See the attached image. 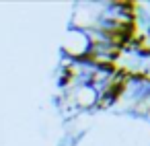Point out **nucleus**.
I'll use <instances>...</instances> for the list:
<instances>
[{
  "mask_svg": "<svg viewBox=\"0 0 150 146\" xmlns=\"http://www.w3.org/2000/svg\"><path fill=\"white\" fill-rule=\"evenodd\" d=\"M88 50H91V41H88L86 31L68 29L62 41V56L72 58V60H84L88 56Z\"/></svg>",
  "mask_w": 150,
  "mask_h": 146,
  "instance_id": "obj_1",
  "label": "nucleus"
},
{
  "mask_svg": "<svg viewBox=\"0 0 150 146\" xmlns=\"http://www.w3.org/2000/svg\"><path fill=\"white\" fill-rule=\"evenodd\" d=\"M60 95L70 97L78 111H93V109H97V103H99V93H97L91 84H84V86H78V89H74V91L60 93Z\"/></svg>",
  "mask_w": 150,
  "mask_h": 146,
  "instance_id": "obj_2",
  "label": "nucleus"
}]
</instances>
